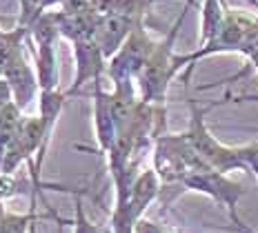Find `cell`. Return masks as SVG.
<instances>
[{
	"label": "cell",
	"mask_w": 258,
	"mask_h": 233,
	"mask_svg": "<svg viewBox=\"0 0 258 233\" xmlns=\"http://www.w3.org/2000/svg\"><path fill=\"white\" fill-rule=\"evenodd\" d=\"M216 105H209V107H201L196 100H189V124H187V140L191 142L194 151L198 153L209 169L220 171V173H229V171H245L243 162L238 158V151L236 147H227L223 144L220 140L209 131L205 116L209 109H214Z\"/></svg>",
	"instance_id": "obj_1"
},
{
	"label": "cell",
	"mask_w": 258,
	"mask_h": 233,
	"mask_svg": "<svg viewBox=\"0 0 258 233\" xmlns=\"http://www.w3.org/2000/svg\"><path fill=\"white\" fill-rule=\"evenodd\" d=\"M152 169L163 184H180L187 173L209 167L198 158L185 133H160L152 147Z\"/></svg>",
	"instance_id": "obj_2"
},
{
	"label": "cell",
	"mask_w": 258,
	"mask_h": 233,
	"mask_svg": "<svg viewBox=\"0 0 258 233\" xmlns=\"http://www.w3.org/2000/svg\"><path fill=\"white\" fill-rule=\"evenodd\" d=\"M156 49V42L152 36L145 31L143 23H138L122 42V47L107 60V73H109L111 83H127V80H136L141 71L147 64L149 56Z\"/></svg>",
	"instance_id": "obj_3"
},
{
	"label": "cell",
	"mask_w": 258,
	"mask_h": 233,
	"mask_svg": "<svg viewBox=\"0 0 258 233\" xmlns=\"http://www.w3.org/2000/svg\"><path fill=\"white\" fill-rule=\"evenodd\" d=\"M180 187L185 191H196L203 196L216 200L220 207L227 209L229 215L238 213V202L245 196V187L240 182L227 178V173H220L214 169H201V171H191L182 178Z\"/></svg>",
	"instance_id": "obj_4"
},
{
	"label": "cell",
	"mask_w": 258,
	"mask_h": 233,
	"mask_svg": "<svg viewBox=\"0 0 258 233\" xmlns=\"http://www.w3.org/2000/svg\"><path fill=\"white\" fill-rule=\"evenodd\" d=\"M94 133L96 142H98V153L107 156L114 149L120 129H118L114 107H111V94L103 89V75L94 80Z\"/></svg>",
	"instance_id": "obj_5"
},
{
	"label": "cell",
	"mask_w": 258,
	"mask_h": 233,
	"mask_svg": "<svg viewBox=\"0 0 258 233\" xmlns=\"http://www.w3.org/2000/svg\"><path fill=\"white\" fill-rule=\"evenodd\" d=\"M74 45V62H76V78H74L72 87L64 94L72 96L80 94V87L94 83L96 78H100L107 71V60L100 51V47L96 45V40H76Z\"/></svg>",
	"instance_id": "obj_6"
},
{
	"label": "cell",
	"mask_w": 258,
	"mask_h": 233,
	"mask_svg": "<svg viewBox=\"0 0 258 233\" xmlns=\"http://www.w3.org/2000/svg\"><path fill=\"white\" fill-rule=\"evenodd\" d=\"M138 23L127 16L120 14H103L98 18V25H96V34L94 40L96 45L100 47L105 60H109L111 56H116V51L122 47V42L127 40V36L132 34V29Z\"/></svg>",
	"instance_id": "obj_7"
},
{
	"label": "cell",
	"mask_w": 258,
	"mask_h": 233,
	"mask_svg": "<svg viewBox=\"0 0 258 233\" xmlns=\"http://www.w3.org/2000/svg\"><path fill=\"white\" fill-rule=\"evenodd\" d=\"M0 75H3V78L9 83V87H12V94H14V102L23 111L36 100V96H40V87H38V78H36V69L27 62L25 56H20L16 62H12Z\"/></svg>",
	"instance_id": "obj_8"
},
{
	"label": "cell",
	"mask_w": 258,
	"mask_h": 233,
	"mask_svg": "<svg viewBox=\"0 0 258 233\" xmlns=\"http://www.w3.org/2000/svg\"><path fill=\"white\" fill-rule=\"evenodd\" d=\"M34 58H36V78H38L40 91L58 89V53L56 42H34Z\"/></svg>",
	"instance_id": "obj_9"
},
{
	"label": "cell",
	"mask_w": 258,
	"mask_h": 233,
	"mask_svg": "<svg viewBox=\"0 0 258 233\" xmlns=\"http://www.w3.org/2000/svg\"><path fill=\"white\" fill-rule=\"evenodd\" d=\"M225 16H227V3L225 0H205L201 9V40L198 47H205L214 40L223 29Z\"/></svg>",
	"instance_id": "obj_10"
},
{
	"label": "cell",
	"mask_w": 258,
	"mask_h": 233,
	"mask_svg": "<svg viewBox=\"0 0 258 233\" xmlns=\"http://www.w3.org/2000/svg\"><path fill=\"white\" fill-rule=\"evenodd\" d=\"M29 36V27L18 25L12 31H3L0 29V73L9 67L12 62H16L23 53V42Z\"/></svg>",
	"instance_id": "obj_11"
},
{
	"label": "cell",
	"mask_w": 258,
	"mask_h": 233,
	"mask_svg": "<svg viewBox=\"0 0 258 233\" xmlns=\"http://www.w3.org/2000/svg\"><path fill=\"white\" fill-rule=\"evenodd\" d=\"M47 218H51L56 222L60 220L56 213H47V215L36 213V207H29L27 213H14V211H7L3 222H0V233H29L36 222L47 220Z\"/></svg>",
	"instance_id": "obj_12"
},
{
	"label": "cell",
	"mask_w": 258,
	"mask_h": 233,
	"mask_svg": "<svg viewBox=\"0 0 258 233\" xmlns=\"http://www.w3.org/2000/svg\"><path fill=\"white\" fill-rule=\"evenodd\" d=\"M83 189H78L74 193V220H72V226H74V233H111L109 226H100L96 222H91L85 213V204H83Z\"/></svg>",
	"instance_id": "obj_13"
},
{
	"label": "cell",
	"mask_w": 258,
	"mask_h": 233,
	"mask_svg": "<svg viewBox=\"0 0 258 233\" xmlns=\"http://www.w3.org/2000/svg\"><path fill=\"white\" fill-rule=\"evenodd\" d=\"M154 0H109V7H107V14H120L127 16V18L141 23V16L152 7Z\"/></svg>",
	"instance_id": "obj_14"
},
{
	"label": "cell",
	"mask_w": 258,
	"mask_h": 233,
	"mask_svg": "<svg viewBox=\"0 0 258 233\" xmlns=\"http://www.w3.org/2000/svg\"><path fill=\"white\" fill-rule=\"evenodd\" d=\"M23 118H25L23 109H20L16 102H9V105H5L3 109H0V131H3V135L9 140V142H12L14 135L18 133Z\"/></svg>",
	"instance_id": "obj_15"
},
{
	"label": "cell",
	"mask_w": 258,
	"mask_h": 233,
	"mask_svg": "<svg viewBox=\"0 0 258 233\" xmlns=\"http://www.w3.org/2000/svg\"><path fill=\"white\" fill-rule=\"evenodd\" d=\"M236 151H238V158L243 162L245 171L254 173L256 180H258V140L256 142L240 144V147H236Z\"/></svg>",
	"instance_id": "obj_16"
},
{
	"label": "cell",
	"mask_w": 258,
	"mask_h": 233,
	"mask_svg": "<svg viewBox=\"0 0 258 233\" xmlns=\"http://www.w3.org/2000/svg\"><path fill=\"white\" fill-rule=\"evenodd\" d=\"M20 193V184L14 173H0V202L16 198Z\"/></svg>",
	"instance_id": "obj_17"
},
{
	"label": "cell",
	"mask_w": 258,
	"mask_h": 233,
	"mask_svg": "<svg viewBox=\"0 0 258 233\" xmlns=\"http://www.w3.org/2000/svg\"><path fill=\"white\" fill-rule=\"evenodd\" d=\"M232 218V224H225V226H212V229L216 231H227V233H258V229H254V226H249L247 222L240 220V215H229Z\"/></svg>",
	"instance_id": "obj_18"
},
{
	"label": "cell",
	"mask_w": 258,
	"mask_h": 233,
	"mask_svg": "<svg viewBox=\"0 0 258 233\" xmlns=\"http://www.w3.org/2000/svg\"><path fill=\"white\" fill-rule=\"evenodd\" d=\"M136 233H176V231H171L167 224H160V222H156V220L143 218L136 224Z\"/></svg>",
	"instance_id": "obj_19"
},
{
	"label": "cell",
	"mask_w": 258,
	"mask_h": 233,
	"mask_svg": "<svg viewBox=\"0 0 258 233\" xmlns=\"http://www.w3.org/2000/svg\"><path fill=\"white\" fill-rule=\"evenodd\" d=\"M9 102H14L12 87H9V83L3 78V75H0V109H3L5 105H9Z\"/></svg>",
	"instance_id": "obj_20"
},
{
	"label": "cell",
	"mask_w": 258,
	"mask_h": 233,
	"mask_svg": "<svg viewBox=\"0 0 258 233\" xmlns=\"http://www.w3.org/2000/svg\"><path fill=\"white\" fill-rule=\"evenodd\" d=\"M7 147H9V140L0 131V173H3V160H5V153H7Z\"/></svg>",
	"instance_id": "obj_21"
},
{
	"label": "cell",
	"mask_w": 258,
	"mask_h": 233,
	"mask_svg": "<svg viewBox=\"0 0 258 233\" xmlns=\"http://www.w3.org/2000/svg\"><path fill=\"white\" fill-rule=\"evenodd\" d=\"M247 100H258V96H240V98H234V102H247Z\"/></svg>",
	"instance_id": "obj_22"
},
{
	"label": "cell",
	"mask_w": 258,
	"mask_h": 233,
	"mask_svg": "<svg viewBox=\"0 0 258 233\" xmlns=\"http://www.w3.org/2000/svg\"><path fill=\"white\" fill-rule=\"evenodd\" d=\"M5 213H7V211H5V207H3V202H0V222H3V218H5Z\"/></svg>",
	"instance_id": "obj_23"
},
{
	"label": "cell",
	"mask_w": 258,
	"mask_h": 233,
	"mask_svg": "<svg viewBox=\"0 0 258 233\" xmlns=\"http://www.w3.org/2000/svg\"><path fill=\"white\" fill-rule=\"evenodd\" d=\"M62 224H64V222H60V226H58V233H62Z\"/></svg>",
	"instance_id": "obj_24"
},
{
	"label": "cell",
	"mask_w": 258,
	"mask_h": 233,
	"mask_svg": "<svg viewBox=\"0 0 258 233\" xmlns=\"http://www.w3.org/2000/svg\"><path fill=\"white\" fill-rule=\"evenodd\" d=\"M3 20H5V18H3V16H0V25H3Z\"/></svg>",
	"instance_id": "obj_25"
}]
</instances>
